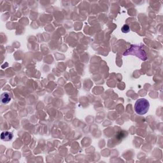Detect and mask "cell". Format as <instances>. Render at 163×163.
Masks as SVG:
<instances>
[{"mask_svg": "<svg viewBox=\"0 0 163 163\" xmlns=\"http://www.w3.org/2000/svg\"><path fill=\"white\" fill-rule=\"evenodd\" d=\"M150 107L149 102L147 99L141 98L138 99L134 105V110L136 114L140 115L146 114L148 112Z\"/></svg>", "mask_w": 163, "mask_h": 163, "instance_id": "cell-1", "label": "cell"}, {"mask_svg": "<svg viewBox=\"0 0 163 163\" xmlns=\"http://www.w3.org/2000/svg\"><path fill=\"white\" fill-rule=\"evenodd\" d=\"M134 51H136V46L132 45V47H131L129 50H127V51H126V52L124 53V55H130V54L134 55V54H135V53H134ZM138 51H139V52H138V54L136 52L135 55H136L137 57L140 58L141 59H142L143 61H145L147 59V55H146L145 52L144 51V50L141 47H140V48Z\"/></svg>", "mask_w": 163, "mask_h": 163, "instance_id": "cell-2", "label": "cell"}, {"mask_svg": "<svg viewBox=\"0 0 163 163\" xmlns=\"http://www.w3.org/2000/svg\"><path fill=\"white\" fill-rule=\"evenodd\" d=\"M10 95H9L8 92H4L2 94L1 96V101L3 104H8V103L10 101Z\"/></svg>", "mask_w": 163, "mask_h": 163, "instance_id": "cell-4", "label": "cell"}, {"mask_svg": "<svg viewBox=\"0 0 163 163\" xmlns=\"http://www.w3.org/2000/svg\"><path fill=\"white\" fill-rule=\"evenodd\" d=\"M14 137V134L11 132L8 131H5L1 134V139L4 142H8L12 140Z\"/></svg>", "mask_w": 163, "mask_h": 163, "instance_id": "cell-3", "label": "cell"}, {"mask_svg": "<svg viewBox=\"0 0 163 163\" xmlns=\"http://www.w3.org/2000/svg\"><path fill=\"white\" fill-rule=\"evenodd\" d=\"M129 30H130V28L128 25H124V26L122 27V31L124 33H128L129 31Z\"/></svg>", "mask_w": 163, "mask_h": 163, "instance_id": "cell-5", "label": "cell"}]
</instances>
